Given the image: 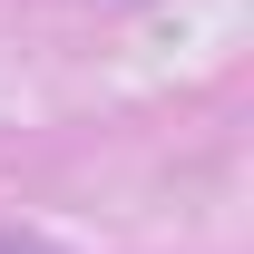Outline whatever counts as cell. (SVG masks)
<instances>
[{
    "label": "cell",
    "instance_id": "6da1fadb",
    "mask_svg": "<svg viewBox=\"0 0 254 254\" xmlns=\"http://www.w3.org/2000/svg\"><path fill=\"white\" fill-rule=\"evenodd\" d=\"M0 254H39V245H10V235H0Z\"/></svg>",
    "mask_w": 254,
    "mask_h": 254
}]
</instances>
